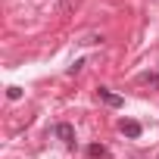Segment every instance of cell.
Returning a JSON list of instances; mask_svg holds the SVG:
<instances>
[{"label": "cell", "mask_w": 159, "mask_h": 159, "mask_svg": "<svg viewBox=\"0 0 159 159\" xmlns=\"http://www.w3.org/2000/svg\"><path fill=\"white\" fill-rule=\"evenodd\" d=\"M56 137H59L62 143H75V128H72L69 122H59V125H56Z\"/></svg>", "instance_id": "2"}, {"label": "cell", "mask_w": 159, "mask_h": 159, "mask_svg": "<svg viewBox=\"0 0 159 159\" xmlns=\"http://www.w3.org/2000/svg\"><path fill=\"white\" fill-rule=\"evenodd\" d=\"M88 153H91L94 159H106V156H109V150H106L103 143H91V147H88Z\"/></svg>", "instance_id": "4"}, {"label": "cell", "mask_w": 159, "mask_h": 159, "mask_svg": "<svg viewBox=\"0 0 159 159\" xmlns=\"http://www.w3.org/2000/svg\"><path fill=\"white\" fill-rule=\"evenodd\" d=\"M97 97H100V100H103V103H106V106H112V109H119V106H122V103H125V100H122V97H119V94H112V91H109V88H97Z\"/></svg>", "instance_id": "1"}, {"label": "cell", "mask_w": 159, "mask_h": 159, "mask_svg": "<svg viewBox=\"0 0 159 159\" xmlns=\"http://www.w3.org/2000/svg\"><path fill=\"white\" fill-rule=\"evenodd\" d=\"M81 69H84V59H78V62H72V66H69V75H78Z\"/></svg>", "instance_id": "8"}, {"label": "cell", "mask_w": 159, "mask_h": 159, "mask_svg": "<svg viewBox=\"0 0 159 159\" xmlns=\"http://www.w3.org/2000/svg\"><path fill=\"white\" fill-rule=\"evenodd\" d=\"M7 97H10V100H19V97H22V88L10 84V88H7Z\"/></svg>", "instance_id": "7"}, {"label": "cell", "mask_w": 159, "mask_h": 159, "mask_svg": "<svg viewBox=\"0 0 159 159\" xmlns=\"http://www.w3.org/2000/svg\"><path fill=\"white\" fill-rule=\"evenodd\" d=\"M81 44H84V47H91V44H103V34H84Z\"/></svg>", "instance_id": "6"}, {"label": "cell", "mask_w": 159, "mask_h": 159, "mask_svg": "<svg viewBox=\"0 0 159 159\" xmlns=\"http://www.w3.org/2000/svg\"><path fill=\"white\" fill-rule=\"evenodd\" d=\"M119 128H122V134H128V137H140V125H137V122H131V119H122V122H119Z\"/></svg>", "instance_id": "3"}, {"label": "cell", "mask_w": 159, "mask_h": 159, "mask_svg": "<svg viewBox=\"0 0 159 159\" xmlns=\"http://www.w3.org/2000/svg\"><path fill=\"white\" fill-rule=\"evenodd\" d=\"M140 81L150 84V88H159V72H143V75H140Z\"/></svg>", "instance_id": "5"}]
</instances>
